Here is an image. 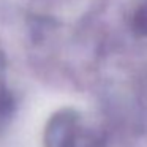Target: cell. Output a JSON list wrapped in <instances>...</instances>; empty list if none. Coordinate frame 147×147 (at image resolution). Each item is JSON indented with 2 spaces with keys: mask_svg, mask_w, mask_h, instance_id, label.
Segmentation results:
<instances>
[{
  "mask_svg": "<svg viewBox=\"0 0 147 147\" xmlns=\"http://www.w3.org/2000/svg\"><path fill=\"white\" fill-rule=\"evenodd\" d=\"M46 147H103L96 134L79 127L73 115H59L46 131Z\"/></svg>",
  "mask_w": 147,
  "mask_h": 147,
  "instance_id": "6da1fadb",
  "label": "cell"
},
{
  "mask_svg": "<svg viewBox=\"0 0 147 147\" xmlns=\"http://www.w3.org/2000/svg\"><path fill=\"white\" fill-rule=\"evenodd\" d=\"M5 111H7V106H5V101H3V98L0 96V119L3 117Z\"/></svg>",
  "mask_w": 147,
  "mask_h": 147,
  "instance_id": "7a4b0ae2",
  "label": "cell"
}]
</instances>
